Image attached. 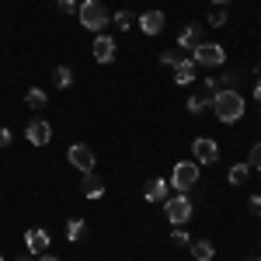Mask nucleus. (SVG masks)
<instances>
[{
	"instance_id": "nucleus-1",
	"label": "nucleus",
	"mask_w": 261,
	"mask_h": 261,
	"mask_svg": "<svg viewBox=\"0 0 261 261\" xmlns=\"http://www.w3.org/2000/svg\"><path fill=\"white\" fill-rule=\"evenodd\" d=\"M244 94L237 91V87H223V91H216L213 94V112H216V119L223 122V125H233V122L244 119Z\"/></svg>"
},
{
	"instance_id": "nucleus-2",
	"label": "nucleus",
	"mask_w": 261,
	"mask_h": 261,
	"mask_svg": "<svg viewBox=\"0 0 261 261\" xmlns=\"http://www.w3.org/2000/svg\"><path fill=\"white\" fill-rule=\"evenodd\" d=\"M199 178H202V171H199L195 161H178L174 171H171V188H174L178 195H188V192L199 185Z\"/></svg>"
},
{
	"instance_id": "nucleus-3",
	"label": "nucleus",
	"mask_w": 261,
	"mask_h": 261,
	"mask_svg": "<svg viewBox=\"0 0 261 261\" xmlns=\"http://www.w3.org/2000/svg\"><path fill=\"white\" fill-rule=\"evenodd\" d=\"M77 18L87 32H105V24H108V7L101 4V0H84L81 7H77Z\"/></svg>"
},
{
	"instance_id": "nucleus-4",
	"label": "nucleus",
	"mask_w": 261,
	"mask_h": 261,
	"mask_svg": "<svg viewBox=\"0 0 261 261\" xmlns=\"http://www.w3.org/2000/svg\"><path fill=\"white\" fill-rule=\"evenodd\" d=\"M164 216H167L171 226H185V223L195 216V205H192L188 195H171V199L164 202Z\"/></svg>"
},
{
	"instance_id": "nucleus-5",
	"label": "nucleus",
	"mask_w": 261,
	"mask_h": 261,
	"mask_svg": "<svg viewBox=\"0 0 261 261\" xmlns=\"http://www.w3.org/2000/svg\"><path fill=\"white\" fill-rule=\"evenodd\" d=\"M192 60L199 63V66H223L226 63V49L223 45H216V42H199L195 49H192Z\"/></svg>"
},
{
	"instance_id": "nucleus-6",
	"label": "nucleus",
	"mask_w": 261,
	"mask_h": 261,
	"mask_svg": "<svg viewBox=\"0 0 261 261\" xmlns=\"http://www.w3.org/2000/svg\"><path fill=\"white\" fill-rule=\"evenodd\" d=\"M66 161L73 164L81 174H91V171H94V164H98V157H94V150H91V146L73 143V146H70V153H66Z\"/></svg>"
},
{
	"instance_id": "nucleus-7",
	"label": "nucleus",
	"mask_w": 261,
	"mask_h": 261,
	"mask_svg": "<svg viewBox=\"0 0 261 261\" xmlns=\"http://www.w3.org/2000/svg\"><path fill=\"white\" fill-rule=\"evenodd\" d=\"M192 157H195V164H216L220 161V146H216V140H209V136H199V140L192 143Z\"/></svg>"
},
{
	"instance_id": "nucleus-8",
	"label": "nucleus",
	"mask_w": 261,
	"mask_h": 261,
	"mask_svg": "<svg viewBox=\"0 0 261 261\" xmlns=\"http://www.w3.org/2000/svg\"><path fill=\"white\" fill-rule=\"evenodd\" d=\"M164 28H167V14H164V11L153 7V11H143V14H140V32H143V35L153 39V35H161Z\"/></svg>"
},
{
	"instance_id": "nucleus-9",
	"label": "nucleus",
	"mask_w": 261,
	"mask_h": 261,
	"mask_svg": "<svg viewBox=\"0 0 261 261\" xmlns=\"http://www.w3.org/2000/svg\"><path fill=\"white\" fill-rule=\"evenodd\" d=\"M24 140L32 143V146H49V140H53V125H49L45 119L28 122V129H24Z\"/></svg>"
},
{
	"instance_id": "nucleus-10",
	"label": "nucleus",
	"mask_w": 261,
	"mask_h": 261,
	"mask_svg": "<svg viewBox=\"0 0 261 261\" xmlns=\"http://www.w3.org/2000/svg\"><path fill=\"white\" fill-rule=\"evenodd\" d=\"M115 53H119L115 39H112L108 32H98V39H94V60H98V63H112V60H115Z\"/></svg>"
},
{
	"instance_id": "nucleus-11",
	"label": "nucleus",
	"mask_w": 261,
	"mask_h": 261,
	"mask_svg": "<svg viewBox=\"0 0 261 261\" xmlns=\"http://www.w3.org/2000/svg\"><path fill=\"white\" fill-rule=\"evenodd\" d=\"M24 244H28V254H45L49 251V233L32 226V230H24Z\"/></svg>"
},
{
	"instance_id": "nucleus-12",
	"label": "nucleus",
	"mask_w": 261,
	"mask_h": 261,
	"mask_svg": "<svg viewBox=\"0 0 261 261\" xmlns=\"http://www.w3.org/2000/svg\"><path fill=\"white\" fill-rule=\"evenodd\" d=\"M81 192L87 195V199H101L105 195V181L91 171V174H81Z\"/></svg>"
},
{
	"instance_id": "nucleus-13",
	"label": "nucleus",
	"mask_w": 261,
	"mask_h": 261,
	"mask_svg": "<svg viewBox=\"0 0 261 261\" xmlns=\"http://www.w3.org/2000/svg\"><path fill=\"white\" fill-rule=\"evenodd\" d=\"M199 42H202V28H199V24H188V28H181V32H178V49H188V53H192Z\"/></svg>"
},
{
	"instance_id": "nucleus-14",
	"label": "nucleus",
	"mask_w": 261,
	"mask_h": 261,
	"mask_svg": "<svg viewBox=\"0 0 261 261\" xmlns=\"http://www.w3.org/2000/svg\"><path fill=\"white\" fill-rule=\"evenodd\" d=\"M195 70H199V63L192 60V56L181 60L178 66H174V84H192V81H195Z\"/></svg>"
},
{
	"instance_id": "nucleus-15",
	"label": "nucleus",
	"mask_w": 261,
	"mask_h": 261,
	"mask_svg": "<svg viewBox=\"0 0 261 261\" xmlns=\"http://www.w3.org/2000/svg\"><path fill=\"white\" fill-rule=\"evenodd\" d=\"M188 247H192V258H195V261H213V258H216V244L205 241V237H202V241H192Z\"/></svg>"
},
{
	"instance_id": "nucleus-16",
	"label": "nucleus",
	"mask_w": 261,
	"mask_h": 261,
	"mask_svg": "<svg viewBox=\"0 0 261 261\" xmlns=\"http://www.w3.org/2000/svg\"><path fill=\"white\" fill-rule=\"evenodd\" d=\"M143 195H146V202H167V181L153 178L146 188H143Z\"/></svg>"
},
{
	"instance_id": "nucleus-17",
	"label": "nucleus",
	"mask_w": 261,
	"mask_h": 261,
	"mask_svg": "<svg viewBox=\"0 0 261 261\" xmlns=\"http://www.w3.org/2000/svg\"><path fill=\"white\" fill-rule=\"evenodd\" d=\"M247 178H251V167H247V161H244V164H233V167H230V174H226V181H230V185H244Z\"/></svg>"
},
{
	"instance_id": "nucleus-18",
	"label": "nucleus",
	"mask_w": 261,
	"mask_h": 261,
	"mask_svg": "<svg viewBox=\"0 0 261 261\" xmlns=\"http://www.w3.org/2000/svg\"><path fill=\"white\" fill-rule=\"evenodd\" d=\"M24 101H28V108H45V101H49V94H45L42 87H28V94H24Z\"/></svg>"
},
{
	"instance_id": "nucleus-19",
	"label": "nucleus",
	"mask_w": 261,
	"mask_h": 261,
	"mask_svg": "<svg viewBox=\"0 0 261 261\" xmlns=\"http://www.w3.org/2000/svg\"><path fill=\"white\" fill-rule=\"evenodd\" d=\"M84 233H87V223H84L81 216H77V220H70V223H66V237H70V241H73V244L81 241Z\"/></svg>"
},
{
	"instance_id": "nucleus-20",
	"label": "nucleus",
	"mask_w": 261,
	"mask_h": 261,
	"mask_svg": "<svg viewBox=\"0 0 261 261\" xmlns=\"http://www.w3.org/2000/svg\"><path fill=\"white\" fill-rule=\"evenodd\" d=\"M53 81H56V87H70V84H73V70L60 63V66L53 70Z\"/></svg>"
},
{
	"instance_id": "nucleus-21",
	"label": "nucleus",
	"mask_w": 261,
	"mask_h": 261,
	"mask_svg": "<svg viewBox=\"0 0 261 261\" xmlns=\"http://www.w3.org/2000/svg\"><path fill=\"white\" fill-rule=\"evenodd\" d=\"M209 105H213V101H209V98H202V94H192V98L185 101V108H188L192 115H202V112H205Z\"/></svg>"
},
{
	"instance_id": "nucleus-22",
	"label": "nucleus",
	"mask_w": 261,
	"mask_h": 261,
	"mask_svg": "<svg viewBox=\"0 0 261 261\" xmlns=\"http://www.w3.org/2000/svg\"><path fill=\"white\" fill-rule=\"evenodd\" d=\"M133 21H136V14H133V11H119V14H115V28L129 32V28H133Z\"/></svg>"
},
{
	"instance_id": "nucleus-23",
	"label": "nucleus",
	"mask_w": 261,
	"mask_h": 261,
	"mask_svg": "<svg viewBox=\"0 0 261 261\" xmlns=\"http://www.w3.org/2000/svg\"><path fill=\"white\" fill-rule=\"evenodd\" d=\"M171 244H174V247H188V244H192L188 230H185V226H174V233H171Z\"/></svg>"
},
{
	"instance_id": "nucleus-24",
	"label": "nucleus",
	"mask_w": 261,
	"mask_h": 261,
	"mask_svg": "<svg viewBox=\"0 0 261 261\" xmlns=\"http://www.w3.org/2000/svg\"><path fill=\"white\" fill-rule=\"evenodd\" d=\"M247 167H251V171H261V143L251 146V153H247Z\"/></svg>"
},
{
	"instance_id": "nucleus-25",
	"label": "nucleus",
	"mask_w": 261,
	"mask_h": 261,
	"mask_svg": "<svg viewBox=\"0 0 261 261\" xmlns=\"http://www.w3.org/2000/svg\"><path fill=\"white\" fill-rule=\"evenodd\" d=\"M181 60H185V56H181L178 49H167V53H161V63H164V66H178Z\"/></svg>"
},
{
	"instance_id": "nucleus-26",
	"label": "nucleus",
	"mask_w": 261,
	"mask_h": 261,
	"mask_svg": "<svg viewBox=\"0 0 261 261\" xmlns=\"http://www.w3.org/2000/svg\"><path fill=\"white\" fill-rule=\"evenodd\" d=\"M209 24H213V28H223V24H226V11H223V7H216V11L209 14Z\"/></svg>"
},
{
	"instance_id": "nucleus-27",
	"label": "nucleus",
	"mask_w": 261,
	"mask_h": 261,
	"mask_svg": "<svg viewBox=\"0 0 261 261\" xmlns=\"http://www.w3.org/2000/svg\"><path fill=\"white\" fill-rule=\"evenodd\" d=\"M56 7H60V14H77V0H56Z\"/></svg>"
},
{
	"instance_id": "nucleus-28",
	"label": "nucleus",
	"mask_w": 261,
	"mask_h": 261,
	"mask_svg": "<svg viewBox=\"0 0 261 261\" xmlns=\"http://www.w3.org/2000/svg\"><path fill=\"white\" fill-rule=\"evenodd\" d=\"M247 205H251V213H254V216H261V195H251Z\"/></svg>"
},
{
	"instance_id": "nucleus-29",
	"label": "nucleus",
	"mask_w": 261,
	"mask_h": 261,
	"mask_svg": "<svg viewBox=\"0 0 261 261\" xmlns=\"http://www.w3.org/2000/svg\"><path fill=\"white\" fill-rule=\"evenodd\" d=\"M0 146H11V129L0 125Z\"/></svg>"
},
{
	"instance_id": "nucleus-30",
	"label": "nucleus",
	"mask_w": 261,
	"mask_h": 261,
	"mask_svg": "<svg viewBox=\"0 0 261 261\" xmlns=\"http://www.w3.org/2000/svg\"><path fill=\"white\" fill-rule=\"evenodd\" d=\"M205 87H209L213 94H216V91H223V87H220V81H216V77H205Z\"/></svg>"
},
{
	"instance_id": "nucleus-31",
	"label": "nucleus",
	"mask_w": 261,
	"mask_h": 261,
	"mask_svg": "<svg viewBox=\"0 0 261 261\" xmlns=\"http://www.w3.org/2000/svg\"><path fill=\"white\" fill-rule=\"evenodd\" d=\"M39 261H60V258H56V254H42Z\"/></svg>"
},
{
	"instance_id": "nucleus-32",
	"label": "nucleus",
	"mask_w": 261,
	"mask_h": 261,
	"mask_svg": "<svg viewBox=\"0 0 261 261\" xmlns=\"http://www.w3.org/2000/svg\"><path fill=\"white\" fill-rule=\"evenodd\" d=\"M213 4H216V7H226V4H230V0H213Z\"/></svg>"
},
{
	"instance_id": "nucleus-33",
	"label": "nucleus",
	"mask_w": 261,
	"mask_h": 261,
	"mask_svg": "<svg viewBox=\"0 0 261 261\" xmlns=\"http://www.w3.org/2000/svg\"><path fill=\"white\" fill-rule=\"evenodd\" d=\"M254 98H258V101H261V84H258V87H254Z\"/></svg>"
},
{
	"instance_id": "nucleus-34",
	"label": "nucleus",
	"mask_w": 261,
	"mask_h": 261,
	"mask_svg": "<svg viewBox=\"0 0 261 261\" xmlns=\"http://www.w3.org/2000/svg\"><path fill=\"white\" fill-rule=\"evenodd\" d=\"M14 261H35V258H32V254H28V258H14Z\"/></svg>"
},
{
	"instance_id": "nucleus-35",
	"label": "nucleus",
	"mask_w": 261,
	"mask_h": 261,
	"mask_svg": "<svg viewBox=\"0 0 261 261\" xmlns=\"http://www.w3.org/2000/svg\"><path fill=\"white\" fill-rule=\"evenodd\" d=\"M254 261H261V258H254Z\"/></svg>"
}]
</instances>
